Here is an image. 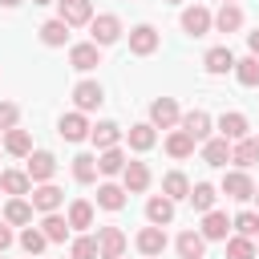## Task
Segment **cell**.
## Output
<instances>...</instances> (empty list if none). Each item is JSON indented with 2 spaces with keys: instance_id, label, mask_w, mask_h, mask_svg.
I'll return each mask as SVG.
<instances>
[{
  "instance_id": "cell-47",
  "label": "cell",
  "mask_w": 259,
  "mask_h": 259,
  "mask_svg": "<svg viewBox=\"0 0 259 259\" xmlns=\"http://www.w3.org/2000/svg\"><path fill=\"white\" fill-rule=\"evenodd\" d=\"M32 4H53V0H32Z\"/></svg>"
},
{
  "instance_id": "cell-25",
  "label": "cell",
  "mask_w": 259,
  "mask_h": 259,
  "mask_svg": "<svg viewBox=\"0 0 259 259\" xmlns=\"http://www.w3.org/2000/svg\"><path fill=\"white\" fill-rule=\"evenodd\" d=\"M162 194H166L170 202H182V198H190V178H186L182 170H170V174L162 178Z\"/></svg>"
},
{
  "instance_id": "cell-46",
  "label": "cell",
  "mask_w": 259,
  "mask_h": 259,
  "mask_svg": "<svg viewBox=\"0 0 259 259\" xmlns=\"http://www.w3.org/2000/svg\"><path fill=\"white\" fill-rule=\"evenodd\" d=\"M0 4H4V8H16V4H20V0H0Z\"/></svg>"
},
{
  "instance_id": "cell-52",
  "label": "cell",
  "mask_w": 259,
  "mask_h": 259,
  "mask_svg": "<svg viewBox=\"0 0 259 259\" xmlns=\"http://www.w3.org/2000/svg\"><path fill=\"white\" fill-rule=\"evenodd\" d=\"M255 198H259V190H255Z\"/></svg>"
},
{
  "instance_id": "cell-48",
  "label": "cell",
  "mask_w": 259,
  "mask_h": 259,
  "mask_svg": "<svg viewBox=\"0 0 259 259\" xmlns=\"http://www.w3.org/2000/svg\"><path fill=\"white\" fill-rule=\"evenodd\" d=\"M255 259H259V239H255Z\"/></svg>"
},
{
  "instance_id": "cell-40",
  "label": "cell",
  "mask_w": 259,
  "mask_h": 259,
  "mask_svg": "<svg viewBox=\"0 0 259 259\" xmlns=\"http://www.w3.org/2000/svg\"><path fill=\"white\" fill-rule=\"evenodd\" d=\"M231 227H235V235H243V239H259V214H255V210H239V214L231 219Z\"/></svg>"
},
{
  "instance_id": "cell-11",
  "label": "cell",
  "mask_w": 259,
  "mask_h": 259,
  "mask_svg": "<svg viewBox=\"0 0 259 259\" xmlns=\"http://www.w3.org/2000/svg\"><path fill=\"white\" fill-rule=\"evenodd\" d=\"M57 12H61V20L69 28H77V24L93 20V0H57Z\"/></svg>"
},
{
  "instance_id": "cell-36",
  "label": "cell",
  "mask_w": 259,
  "mask_h": 259,
  "mask_svg": "<svg viewBox=\"0 0 259 259\" xmlns=\"http://www.w3.org/2000/svg\"><path fill=\"white\" fill-rule=\"evenodd\" d=\"M125 162H130V158L121 154V146H113V150H101V154H97V170H101V174H121V170H125Z\"/></svg>"
},
{
  "instance_id": "cell-41",
  "label": "cell",
  "mask_w": 259,
  "mask_h": 259,
  "mask_svg": "<svg viewBox=\"0 0 259 259\" xmlns=\"http://www.w3.org/2000/svg\"><path fill=\"white\" fill-rule=\"evenodd\" d=\"M69 259H101V251H97V239H89V235H77V239H73V247H69Z\"/></svg>"
},
{
  "instance_id": "cell-15",
  "label": "cell",
  "mask_w": 259,
  "mask_h": 259,
  "mask_svg": "<svg viewBox=\"0 0 259 259\" xmlns=\"http://www.w3.org/2000/svg\"><path fill=\"white\" fill-rule=\"evenodd\" d=\"M121 186H125V194H142V190L150 186V166H146V162H125Z\"/></svg>"
},
{
  "instance_id": "cell-13",
  "label": "cell",
  "mask_w": 259,
  "mask_h": 259,
  "mask_svg": "<svg viewBox=\"0 0 259 259\" xmlns=\"http://www.w3.org/2000/svg\"><path fill=\"white\" fill-rule=\"evenodd\" d=\"M202 65H206V73H210V77H223V73H235V53H231L227 45H214V49H206V57H202Z\"/></svg>"
},
{
  "instance_id": "cell-37",
  "label": "cell",
  "mask_w": 259,
  "mask_h": 259,
  "mask_svg": "<svg viewBox=\"0 0 259 259\" xmlns=\"http://www.w3.org/2000/svg\"><path fill=\"white\" fill-rule=\"evenodd\" d=\"M97 174H101L97 170V154H77L73 158V178L77 182H97Z\"/></svg>"
},
{
  "instance_id": "cell-20",
  "label": "cell",
  "mask_w": 259,
  "mask_h": 259,
  "mask_svg": "<svg viewBox=\"0 0 259 259\" xmlns=\"http://www.w3.org/2000/svg\"><path fill=\"white\" fill-rule=\"evenodd\" d=\"M89 138H93V146H97V150H113V146L125 138V130H121L117 121H97Z\"/></svg>"
},
{
  "instance_id": "cell-10",
  "label": "cell",
  "mask_w": 259,
  "mask_h": 259,
  "mask_svg": "<svg viewBox=\"0 0 259 259\" xmlns=\"http://www.w3.org/2000/svg\"><path fill=\"white\" fill-rule=\"evenodd\" d=\"M97 251H101V259H121L125 255V231L121 227H101L97 231Z\"/></svg>"
},
{
  "instance_id": "cell-22",
  "label": "cell",
  "mask_w": 259,
  "mask_h": 259,
  "mask_svg": "<svg viewBox=\"0 0 259 259\" xmlns=\"http://www.w3.org/2000/svg\"><path fill=\"white\" fill-rule=\"evenodd\" d=\"M146 219H150V227H166V223H174V202H170L166 194H154V198L146 202Z\"/></svg>"
},
{
  "instance_id": "cell-5",
  "label": "cell",
  "mask_w": 259,
  "mask_h": 259,
  "mask_svg": "<svg viewBox=\"0 0 259 259\" xmlns=\"http://www.w3.org/2000/svg\"><path fill=\"white\" fill-rule=\"evenodd\" d=\"M214 28V16H210V8H202V4H194V8H182V32H190V36H206Z\"/></svg>"
},
{
  "instance_id": "cell-51",
  "label": "cell",
  "mask_w": 259,
  "mask_h": 259,
  "mask_svg": "<svg viewBox=\"0 0 259 259\" xmlns=\"http://www.w3.org/2000/svg\"><path fill=\"white\" fill-rule=\"evenodd\" d=\"M154 259H162V255H154Z\"/></svg>"
},
{
  "instance_id": "cell-7",
  "label": "cell",
  "mask_w": 259,
  "mask_h": 259,
  "mask_svg": "<svg viewBox=\"0 0 259 259\" xmlns=\"http://www.w3.org/2000/svg\"><path fill=\"white\" fill-rule=\"evenodd\" d=\"M105 101V89L97 85V81H77L73 85V105H77V113H89V109H97Z\"/></svg>"
},
{
  "instance_id": "cell-14",
  "label": "cell",
  "mask_w": 259,
  "mask_h": 259,
  "mask_svg": "<svg viewBox=\"0 0 259 259\" xmlns=\"http://www.w3.org/2000/svg\"><path fill=\"white\" fill-rule=\"evenodd\" d=\"M134 243H138V251H142L146 259H154V255L166 251V227H142Z\"/></svg>"
},
{
  "instance_id": "cell-12",
  "label": "cell",
  "mask_w": 259,
  "mask_h": 259,
  "mask_svg": "<svg viewBox=\"0 0 259 259\" xmlns=\"http://www.w3.org/2000/svg\"><path fill=\"white\" fill-rule=\"evenodd\" d=\"M69 65H73L77 73H89V69H97V65H101V49H97L93 40H81V45H73V49H69Z\"/></svg>"
},
{
  "instance_id": "cell-44",
  "label": "cell",
  "mask_w": 259,
  "mask_h": 259,
  "mask_svg": "<svg viewBox=\"0 0 259 259\" xmlns=\"http://www.w3.org/2000/svg\"><path fill=\"white\" fill-rule=\"evenodd\" d=\"M8 247H12V227H8V223H0V255H4Z\"/></svg>"
},
{
  "instance_id": "cell-19",
  "label": "cell",
  "mask_w": 259,
  "mask_h": 259,
  "mask_svg": "<svg viewBox=\"0 0 259 259\" xmlns=\"http://www.w3.org/2000/svg\"><path fill=\"white\" fill-rule=\"evenodd\" d=\"M125 142H130V150L146 154V150H154V142H158V130H154L150 121H138V125H130V130H125Z\"/></svg>"
},
{
  "instance_id": "cell-16",
  "label": "cell",
  "mask_w": 259,
  "mask_h": 259,
  "mask_svg": "<svg viewBox=\"0 0 259 259\" xmlns=\"http://www.w3.org/2000/svg\"><path fill=\"white\" fill-rule=\"evenodd\" d=\"M198 231H202V239H206V243H219V239H227V231H235V227H231V219H227L223 210H206Z\"/></svg>"
},
{
  "instance_id": "cell-34",
  "label": "cell",
  "mask_w": 259,
  "mask_h": 259,
  "mask_svg": "<svg viewBox=\"0 0 259 259\" xmlns=\"http://www.w3.org/2000/svg\"><path fill=\"white\" fill-rule=\"evenodd\" d=\"M235 77H239V85L243 89H259V57H243V61H235Z\"/></svg>"
},
{
  "instance_id": "cell-4",
  "label": "cell",
  "mask_w": 259,
  "mask_h": 259,
  "mask_svg": "<svg viewBox=\"0 0 259 259\" xmlns=\"http://www.w3.org/2000/svg\"><path fill=\"white\" fill-rule=\"evenodd\" d=\"M28 202H32V210H45V214H57V206L65 202V190H61V186H53V182H40V186H32V194H28Z\"/></svg>"
},
{
  "instance_id": "cell-35",
  "label": "cell",
  "mask_w": 259,
  "mask_h": 259,
  "mask_svg": "<svg viewBox=\"0 0 259 259\" xmlns=\"http://www.w3.org/2000/svg\"><path fill=\"white\" fill-rule=\"evenodd\" d=\"M40 40H45L49 49H61V45L69 40V24H65L61 16H57V20H45V24H40Z\"/></svg>"
},
{
  "instance_id": "cell-50",
  "label": "cell",
  "mask_w": 259,
  "mask_h": 259,
  "mask_svg": "<svg viewBox=\"0 0 259 259\" xmlns=\"http://www.w3.org/2000/svg\"><path fill=\"white\" fill-rule=\"evenodd\" d=\"M223 4H235V0H223Z\"/></svg>"
},
{
  "instance_id": "cell-39",
  "label": "cell",
  "mask_w": 259,
  "mask_h": 259,
  "mask_svg": "<svg viewBox=\"0 0 259 259\" xmlns=\"http://www.w3.org/2000/svg\"><path fill=\"white\" fill-rule=\"evenodd\" d=\"M20 247H24V255H32V259H36V255L49 247V239H45V231H40V227H24V231H20Z\"/></svg>"
},
{
  "instance_id": "cell-49",
  "label": "cell",
  "mask_w": 259,
  "mask_h": 259,
  "mask_svg": "<svg viewBox=\"0 0 259 259\" xmlns=\"http://www.w3.org/2000/svg\"><path fill=\"white\" fill-rule=\"evenodd\" d=\"M166 4H182V0H166Z\"/></svg>"
},
{
  "instance_id": "cell-18",
  "label": "cell",
  "mask_w": 259,
  "mask_h": 259,
  "mask_svg": "<svg viewBox=\"0 0 259 259\" xmlns=\"http://www.w3.org/2000/svg\"><path fill=\"white\" fill-rule=\"evenodd\" d=\"M247 130H251V121H247L243 113H223V117H219V138H227V142H243V138H251Z\"/></svg>"
},
{
  "instance_id": "cell-31",
  "label": "cell",
  "mask_w": 259,
  "mask_h": 259,
  "mask_svg": "<svg viewBox=\"0 0 259 259\" xmlns=\"http://www.w3.org/2000/svg\"><path fill=\"white\" fill-rule=\"evenodd\" d=\"M65 219H69V227H73V231H89V227H93V202H85V198H73Z\"/></svg>"
},
{
  "instance_id": "cell-28",
  "label": "cell",
  "mask_w": 259,
  "mask_h": 259,
  "mask_svg": "<svg viewBox=\"0 0 259 259\" xmlns=\"http://www.w3.org/2000/svg\"><path fill=\"white\" fill-rule=\"evenodd\" d=\"M202 162H206V166H227V162H231V142H227V138L202 142Z\"/></svg>"
},
{
  "instance_id": "cell-9",
  "label": "cell",
  "mask_w": 259,
  "mask_h": 259,
  "mask_svg": "<svg viewBox=\"0 0 259 259\" xmlns=\"http://www.w3.org/2000/svg\"><path fill=\"white\" fill-rule=\"evenodd\" d=\"M28 178H32V186H40V182H49L53 174H57V158L49 154V150H32L28 154V170H24Z\"/></svg>"
},
{
  "instance_id": "cell-30",
  "label": "cell",
  "mask_w": 259,
  "mask_h": 259,
  "mask_svg": "<svg viewBox=\"0 0 259 259\" xmlns=\"http://www.w3.org/2000/svg\"><path fill=\"white\" fill-rule=\"evenodd\" d=\"M4 223H8V227H28V223H32V202H28V198H8Z\"/></svg>"
},
{
  "instance_id": "cell-32",
  "label": "cell",
  "mask_w": 259,
  "mask_h": 259,
  "mask_svg": "<svg viewBox=\"0 0 259 259\" xmlns=\"http://www.w3.org/2000/svg\"><path fill=\"white\" fill-rule=\"evenodd\" d=\"M214 28H219V32H239V28H243V8H239V4H223V8L214 12Z\"/></svg>"
},
{
  "instance_id": "cell-43",
  "label": "cell",
  "mask_w": 259,
  "mask_h": 259,
  "mask_svg": "<svg viewBox=\"0 0 259 259\" xmlns=\"http://www.w3.org/2000/svg\"><path fill=\"white\" fill-rule=\"evenodd\" d=\"M16 121H20V109H16L12 101H0V134L16 130Z\"/></svg>"
},
{
  "instance_id": "cell-38",
  "label": "cell",
  "mask_w": 259,
  "mask_h": 259,
  "mask_svg": "<svg viewBox=\"0 0 259 259\" xmlns=\"http://www.w3.org/2000/svg\"><path fill=\"white\" fill-rule=\"evenodd\" d=\"M40 231H45L49 243H65V235H69L73 227H69V219H61V214H45V219H40Z\"/></svg>"
},
{
  "instance_id": "cell-8",
  "label": "cell",
  "mask_w": 259,
  "mask_h": 259,
  "mask_svg": "<svg viewBox=\"0 0 259 259\" xmlns=\"http://www.w3.org/2000/svg\"><path fill=\"white\" fill-rule=\"evenodd\" d=\"M57 134H61L65 142H85V138L93 134V125H89V117H85V113H77V109H73V113H65V117L57 121Z\"/></svg>"
},
{
  "instance_id": "cell-6",
  "label": "cell",
  "mask_w": 259,
  "mask_h": 259,
  "mask_svg": "<svg viewBox=\"0 0 259 259\" xmlns=\"http://www.w3.org/2000/svg\"><path fill=\"white\" fill-rule=\"evenodd\" d=\"M158 45H162V36H158L154 24H138V28H130V53H134V57H150Z\"/></svg>"
},
{
  "instance_id": "cell-3",
  "label": "cell",
  "mask_w": 259,
  "mask_h": 259,
  "mask_svg": "<svg viewBox=\"0 0 259 259\" xmlns=\"http://www.w3.org/2000/svg\"><path fill=\"white\" fill-rule=\"evenodd\" d=\"M89 32H93V45H97V49H101V45H113V40L121 36V20H117L113 12H101V16L89 20Z\"/></svg>"
},
{
  "instance_id": "cell-26",
  "label": "cell",
  "mask_w": 259,
  "mask_h": 259,
  "mask_svg": "<svg viewBox=\"0 0 259 259\" xmlns=\"http://www.w3.org/2000/svg\"><path fill=\"white\" fill-rule=\"evenodd\" d=\"M174 247H178V255H182V259H202L206 239H202V231H182V235L174 239Z\"/></svg>"
},
{
  "instance_id": "cell-24",
  "label": "cell",
  "mask_w": 259,
  "mask_h": 259,
  "mask_svg": "<svg viewBox=\"0 0 259 259\" xmlns=\"http://www.w3.org/2000/svg\"><path fill=\"white\" fill-rule=\"evenodd\" d=\"M194 146H198V142H194L186 130H170V134H166V154H170V158H178V162H182V158H190V154H194Z\"/></svg>"
},
{
  "instance_id": "cell-45",
  "label": "cell",
  "mask_w": 259,
  "mask_h": 259,
  "mask_svg": "<svg viewBox=\"0 0 259 259\" xmlns=\"http://www.w3.org/2000/svg\"><path fill=\"white\" fill-rule=\"evenodd\" d=\"M247 49H251V57H259V28L247 32Z\"/></svg>"
},
{
  "instance_id": "cell-33",
  "label": "cell",
  "mask_w": 259,
  "mask_h": 259,
  "mask_svg": "<svg viewBox=\"0 0 259 259\" xmlns=\"http://www.w3.org/2000/svg\"><path fill=\"white\" fill-rule=\"evenodd\" d=\"M214 198H219V190H214L210 182H194V186H190V206H194L198 214L214 210Z\"/></svg>"
},
{
  "instance_id": "cell-29",
  "label": "cell",
  "mask_w": 259,
  "mask_h": 259,
  "mask_svg": "<svg viewBox=\"0 0 259 259\" xmlns=\"http://www.w3.org/2000/svg\"><path fill=\"white\" fill-rule=\"evenodd\" d=\"M97 206H101V210H121V206H125V186L101 182V186H97Z\"/></svg>"
},
{
  "instance_id": "cell-23",
  "label": "cell",
  "mask_w": 259,
  "mask_h": 259,
  "mask_svg": "<svg viewBox=\"0 0 259 259\" xmlns=\"http://www.w3.org/2000/svg\"><path fill=\"white\" fill-rule=\"evenodd\" d=\"M231 162H235L239 170L255 166V162H259V138H243V142H231Z\"/></svg>"
},
{
  "instance_id": "cell-27",
  "label": "cell",
  "mask_w": 259,
  "mask_h": 259,
  "mask_svg": "<svg viewBox=\"0 0 259 259\" xmlns=\"http://www.w3.org/2000/svg\"><path fill=\"white\" fill-rule=\"evenodd\" d=\"M4 150H8L12 158H28V154H32V134L20 130V125L8 130V134H4Z\"/></svg>"
},
{
  "instance_id": "cell-53",
  "label": "cell",
  "mask_w": 259,
  "mask_h": 259,
  "mask_svg": "<svg viewBox=\"0 0 259 259\" xmlns=\"http://www.w3.org/2000/svg\"><path fill=\"white\" fill-rule=\"evenodd\" d=\"M28 259H32V255H28Z\"/></svg>"
},
{
  "instance_id": "cell-2",
  "label": "cell",
  "mask_w": 259,
  "mask_h": 259,
  "mask_svg": "<svg viewBox=\"0 0 259 259\" xmlns=\"http://www.w3.org/2000/svg\"><path fill=\"white\" fill-rule=\"evenodd\" d=\"M255 178L247 174V170H231L227 178H223V194L227 198H235V202H247V198H255Z\"/></svg>"
},
{
  "instance_id": "cell-42",
  "label": "cell",
  "mask_w": 259,
  "mask_h": 259,
  "mask_svg": "<svg viewBox=\"0 0 259 259\" xmlns=\"http://www.w3.org/2000/svg\"><path fill=\"white\" fill-rule=\"evenodd\" d=\"M227 259H255V239L231 235V239H227Z\"/></svg>"
},
{
  "instance_id": "cell-21",
  "label": "cell",
  "mask_w": 259,
  "mask_h": 259,
  "mask_svg": "<svg viewBox=\"0 0 259 259\" xmlns=\"http://www.w3.org/2000/svg\"><path fill=\"white\" fill-rule=\"evenodd\" d=\"M0 190L12 194V198H24V194H32V178L24 170H4L0 174Z\"/></svg>"
},
{
  "instance_id": "cell-1",
  "label": "cell",
  "mask_w": 259,
  "mask_h": 259,
  "mask_svg": "<svg viewBox=\"0 0 259 259\" xmlns=\"http://www.w3.org/2000/svg\"><path fill=\"white\" fill-rule=\"evenodd\" d=\"M150 125H154V130H178V125H182L178 101H174V97H154V101H150Z\"/></svg>"
},
{
  "instance_id": "cell-17",
  "label": "cell",
  "mask_w": 259,
  "mask_h": 259,
  "mask_svg": "<svg viewBox=\"0 0 259 259\" xmlns=\"http://www.w3.org/2000/svg\"><path fill=\"white\" fill-rule=\"evenodd\" d=\"M182 130H186L194 142H210V113H206V109H190V113H182Z\"/></svg>"
}]
</instances>
